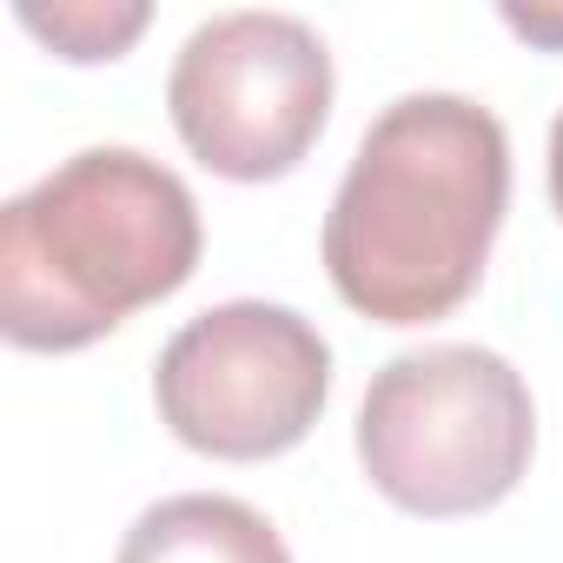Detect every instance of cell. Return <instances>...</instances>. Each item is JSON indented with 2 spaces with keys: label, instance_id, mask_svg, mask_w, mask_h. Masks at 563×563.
<instances>
[{
  "label": "cell",
  "instance_id": "obj_7",
  "mask_svg": "<svg viewBox=\"0 0 563 563\" xmlns=\"http://www.w3.org/2000/svg\"><path fill=\"white\" fill-rule=\"evenodd\" d=\"M27 34H41L60 60H120L133 34L153 21L140 0H60V8H21Z\"/></svg>",
  "mask_w": 563,
  "mask_h": 563
},
{
  "label": "cell",
  "instance_id": "obj_9",
  "mask_svg": "<svg viewBox=\"0 0 563 563\" xmlns=\"http://www.w3.org/2000/svg\"><path fill=\"white\" fill-rule=\"evenodd\" d=\"M550 206H556V219H563V113H556V126H550Z\"/></svg>",
  "mask_w": 563,
  "mask_h": 563
},
{
  "label": "cell",
  "instance_id": "obj_2",
  "mask_svg": "<svg viewBox=\"0 0 563 563\" xmlns=\"http://www.w3.org/2000/svg\"><path fill=\"white\" fill-rule=\"evenodd\" d=\"M199 265V206L133 146H87L0 206V332L21 352H80Z\"/></svg>",
  "mask_w": 563,
  "mask_h": 563
},
{
  "label": "cell",
  "instance_id": "obj_3",
  "mask_svg": "<svg viewBox=\"0 0 563 563\" xmlns=\"http://www.w3.org/2000/svg\"><path fill=\"white\" fill-rule=\"evenodd\" d=\"M537 451L530 385L484 345L391 358L358 411L365 477L411 517H471L517 490Z\"/></svg>",
  "mask_w": 563,
  "mask_h": 563
},
{
  "label": "cell",
  "instance_id": "obj_8",
  "mask_svg": "<svg viewBox=\"0 0 563 563\" xmlns=\"http://www.w3.org/2000/svg\"><path fill=\"white\" fill-rule=\"evenodd\" d=\"M504 27H510V34H523V41H537V47H563V14H556V8H530V14H523V8H510V14H504Z\"/></svg>",
  "mask_w": 563,
  "mask_h": 563
},
{
  "label": "cell",
  "instance_id": "obj_6",
  "mask_svg": "<svg viewBox=\"0 0 563 563\" xmlns=\"http://www.w3.org/2000/svg\"><path fill=\"white\" fill-rule=\"evenodd\" d=\"M120 563H292V556L252 504L186 490L140 510V523L120 543Z\"/></svg>",
  "mask_w": 563,
  "mask_h": 563
},
{
  "label": "cell",
  "instance_id": "obj_1",
  "mask_svg": "<svg viewBox=\"0 0 563 563\" xmlns=\"http://www.w3.org/2000/svg\"><path fill=\"white\" fill-rule=\"evenodd\" d=\"M510 206V140L457 93L391 100L325 212V272L352 312L431 325L457 312Z\"/></svg>",
  "mask_w": 563,
  "mask_h": 563
},
{
  "label": "cell",
  "instance_id": "obj_4",
  "mask_svg": "<svg viewBox=\"0 0 563 563\" xmlns=\"http://www.w3.org/2000/svg\"><path fill=\"white\" fill-rule=\"evenodd\" d=\"M332 391V352L319 325H306L292 306L232 299L199 312L186 332L166 339L153 398L179 444L206 457H278L292 451Z\"/></svg>",
  "mask_w": 563,
  "mask_h": 563
},
{
  "label": "cell",
  "instance_id": "obj_5",
  "mask_svg": "<svg viewBox=\"0 0 563 563\" xmlns=\"http://www.w3.org/2000/svg\"><path fill=\"white\" fill-rule=\"evenodd\" d=\"M173 126L219 179L292 173L332 113V54L292 14H212L173 60Z\"/></svg>",
  "mask_w": 563,
  "mask_h": 563
}]
</instances>
